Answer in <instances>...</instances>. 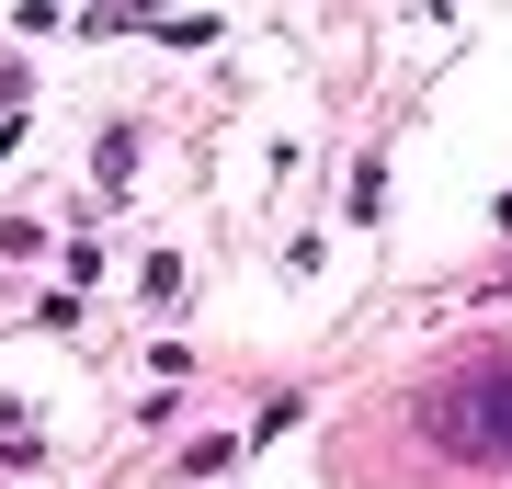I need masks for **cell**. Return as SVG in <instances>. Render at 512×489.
Returning <instances> with one entry per match:
<instances>
[{
  "mask_svg": "<svg viewBox=\"0 0 512 489\" xmlns=\"http://www.w3.org/2000/svg\"><path fill=\"white\" fill-rule=\"evenodd\" d=\"M421 433H433L444 455H467V467H512V353L433 376V399H421Z\"/></svg>",
  "mask_w": 512,
  "mask_h": 489,
  "instance_id": "cell-1",
  "label": "cell"
}]
</instances>
